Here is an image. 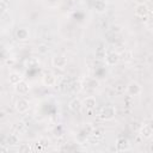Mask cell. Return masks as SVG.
Wrapping results in <instances>:
<instances>
[{
	"label": "cell",
	"mask_w": 153,
	"mask_h": 153,
	"mask_svg": "<svg viewBox=\"0 0 153 153\" xmlns=\"http://www.w3.org/2000/svg\"><path fill=\"white\" fill-rule=\"evenodd\" d=\"M115 116H116V109H115V106H112V105H106V106H104V108L100 110L99 115H98V117H99L102 121H111V120L115 118Z\"/></svg>",
	"instance_id": "obj_1"
},
{
	"label": "cell",
	"mask_w": 153,
	"mask_h": 153,
	"mask_svg": "<svg viewBox=\"0 0 153 153\" xmlns=\"http://www.w3.org/2000/svg\"><path fill=\"white\" fill-rule=\"evenodd\" d=\"M68 63V59L66 55H55L51 57V66L55 69H63Z\"/></svg>",
	"instance_id": "obj_2"
},
{
	"label": "cell",
	"mask_w": 153,
	"mask_h": 153,
	"mask_svg": "<svg viewBox=\"0 0 153 153\" xmlns=\"http://www.w3.org/2000/svg\"><path fill=\"white\" fill-rule=\"evenodd\" d=\"M134 14L137 18H142V19H147V16L149 14V7L148 5L145 4H136L135 8H134Z\"/></svg>",
	"instance_id": "obj_3"
},
{
	"label": "cell",
	"mask_w": 153,
	"mask_h": 153,
	"mask_svg": "<svg viewBox=\"0 0 153 153\" xmlns=\"http://www.w3.org/2000/svg\"><path fill=\"white\" fill-rule=\"evenodd\" d=\"M14 108H16L17 112H19V114H26V112L30 110V103H29V100H26L25 98L20 97V98H18V99L16 100Z\"/></svg>",
	"instance_id": "obj_4"
},
{
	"label": "cell",
	"mask_w": 153,
	"mask_h": 153,
	"mask_svg": "<svg viewBox=\"0 0 153 153\" xmlns=\"http://www.w3.org/2000/svg\"><path fill=\"white\" fill-rule=\"evenodd\" d=\"M126 92L130 96V97H135V96H139L141 92H142V88L140 86L139 82L136 81H130L127 86H126Z\"/></svg>",
	"instance_id": "obj_5"
},
{
	"label": "cell",
	"mask_w": 153,
	"mask_h": 153,
	"mask_svg": "<svg viewBox=\"0 0 153 153\" xmlns=\"http://www.w3.org/2000/svg\"><path fill=\"white\" fill-rule=\"evenodd\" d=\"M121 60V56L118 53H115V51H109L106 53L105 57H104V62L106 66H116Z\"/></svg>",
	"instance_id": "obj_6"
},
{
	"label": "cell",
	"mask_w": 153,
	"mask_h": 153,
	"mask_svg": "<svg viewBox=\"0 0 153 153\" xmlns=\"http://www.w3.org/2000/svg\"><path fill=\"white\" fill-rule=\"evenodd\" d=\"M139 135L143 140H148L153 136V128L151 124H142L139 129Z\"/></svg>",
	"instance_id": "obj_7"
},
{
	"label": "cell",
	"mask_w": 153,
	"mask_h": 153,
	"mask_svg": "<svg viewBox=\"0 0 153 153\" xmlns=\"http://www.w3.org/2000/svg\"><path fill=\"white\" fill-rule=\"evenodd\" d=\"M57 82L56 76L53 73H44L42 76V84L47 87H54Z\"/></svg>",
	"instance_id": "obj_8"
},
{
	"label": "cell",
	"mask_w": 153,
	"mask_h": 153,
	"mask_svg": "<svg viewBox=\"0 0 153 153\" xmlns=\"http://www.w3.org/2000/svg\"><path fill=\"white\" fill-rule=\"evenodd\" d=\"M130 149L129 140L126 137H118L116 141V151L117 152H127Z\"/></svg>",
	"instance_id": "obj_9"
},
{
	"label": "cell",
	"mask_w": 153,
	"mask_h": 153,
	"mask_svg": "<svg viewBox=\"0 0 153 153\" xmlns=\"http://www.w3.org/2000/svg\"><path fill=\"white\" fill-rule=\"evenodd\" d=\"M81 102H82V108H85L86 110H93L97 106V99L93 96H87Z\"/></svg>",
	"instance_id": "obj_10"
},
{
	"label": "cell",
	"mask_w": 153,
	"mask_h": 153,
	"mask_svg": "<svg viewBox=\"0 0 153 153\" xmlns=\"http://www.w3.org/2000/svg\"><path fill=\"white\" fill-rule=\"evenodd\" d=\"M14 90H16V92H17L18 94H20V96H25V94L29 93V91H30V86H29V84H27L26 81L22 80V81H19L17 85H14Z\"/></svg>",
	"instance_id": "obj_11"
},
{
	"label": "cell",
	"mask_w": 153,
	"mask_h": 153,
	"mask_svg": "<svg viewBox=\"0 0 153 153\" xmlns=\"http://www.w3.org/2000/svg\"><path fill=\"white\" fill-rule=\"evenodd\" d=\"M14 35H16V38L19 42H25V41H27L30 38V32H29V30L26 27H19V29H17V31H16Z\"/></svg>",
	"instance_id": "obj_12"
},
{
	"label": "cell",
	"mask_w": 153,
	"mask_h": 153,
	"mask_svg": "<svg viewBox=\"0 0 153 153\" xmlns=\"http://www.w3.org/2000/svg\"><path fill=\"white\" fill-rule=\"evenodd\" d=\"M68 109L72 112H80L82 109V102L79 98H73L69 103H68Z\"/></svg>",
	"instance_id": "obj_13"
},
{
	"label": "cell",
	"mask_w": 153,
	"mask_h": 153,
	"mask_svg": "<svg viewBox=\"0 0 153 153\" xmlns=\"http://www.w3.org/2000/svg\"><path fill=\"white\" fill-rule=\"evenodd\" d=\"M93 8L97 13H104L108 8V2L106 0H96L94 4H93Z\"/></svg>",
	"instance_id": "obj_14"
},
{
	"label": "cell",
	"mask_w": 153,
	"mask_h": 153,
	"mask_svg": "<svg viewBox=\"0 0 153 153\" xmlns=\"http://www.w3.org/2000/svg\"><path fill=\"white\" fill-rule=\"evenodd\" d=\"M23 80V75L19 73V72H11L10 74H8V81H10V84L11 85H17L19 81H22Z\"/></svg>",
	"instance_id": "obj_15"
},
{
	"label": "cell",
	"mask_w": 153,
	"mask_h": 153,
	"mask_svg": "<svg viewBox=\"0 0 153 153\" xmlns=\"http://www.w3.org/2000/svg\"><path fill=\"white\" fill-rule=\"evenodd\" d=\"M99 86V81L94 78H87L85 80V87L87 88H97Z\"/></svg>",
	"instance_id": "obj_16"
},
{
	"label": "cell",
	"mask_w": 153,
	"mask_h": 153,
	"mask_svg": "<svg viewBox=\"0 0 153 153\" xmlns=\"http://www.w3.org/2000/svg\"><path fill=\"white\" fill-rule=\"evenodd\" d=\"M51 131H53V135H54L55 137H62V136L65 135V128H63L61 124L55 126Z\"/></svg>",
	"instance_id": "obj_17"
},
{
	"label": "cell",
	"mask_w": 153,
	"mask_h": 153,
	"mask_svg": "<svg viewBox=\"0 0 153 153\" xmlns=\"http://www.w3.org/2000/svg\"><path fill=\"white\" fill-rule=\"evenodd\" d=\"M106 53H108L106 49H105L103 45H99V47L96 49V57H97L98 60H104Z\"/></svg>",
	"instance_id": "obj_18"
},
{
	"label": "cell",
	"mask_w": 153,
	"mask_h": 153,
	"mask_svg": "<svg viewBox=\"0 0 153 153\" xmlns=\"http://www.w3.org/2000/svg\"><path fill=\"white\" fill-rule=\"evenodd\" d=\"M48 51H49V47L45 43H41V44L37 45V53L39 55H45Z\"/></svg>",
	"instance_id": "obj_19"
},
{
	"label": "cell",
	"mask_w": 153,
	"mask_h": 153,
	"mask_svg": "<svg viewBox=\"0 0 153 153\" xmlns=\"http://www.w3.org/2000/svg\"><path fill=\"white\" fill-rule=\"evenodd\" d=\"M7 145H11V146H14V145H18L19 143V139L16 134H11L8 137H7Z\"/></svg>",
	"instance_id": "obj_20"
},
{
	"label": "cell",
	"mask_w": 153,
	"mask_h": 153,
	"mask_svg": "<svg viewBox=\"0 0 153 153\" xmlns=\"http://www.w3.org/2000/svg\"><path fill=\"white\" fill-rule=\"evenodd\" d=\"M8 10V4L5 0H0V16L5 14Z\"/></svg>",
	"instance_id": "obj_21"
},
{
	"label": "cell",
	"mask_w": 153,
	"mask_h": 153,
	"mask_svg": "<svg viewBox=\"0 0 153 153\" xmlns=\"http://www.w3.org/2000/svg\"><path fill=\"white\" fill-rule=\"evenodd\" d=\"M32 148L29 146V145H26V143H22V145H19V148H18V151L20 152V153H29L30 151H31Z\"/></svg>",
	"instance_id": "obj_22"
},
{
	"label": "cell",
	"mask_w": 153,
	"mask_h": 153,
	"mask_svg": "<svg viewBox=\"0 0 153 153\" xmlns=\"http://www.w3.org/2000/svg\"><path fill=\"white\" fill-rule=\"evenodd\" d=\"M38 143H41V146H42V147H45V146H49L50 140H49L47 136H42V137H39V139H38Z\"/></svg>",
	"instance_id": "obj_23"
},
{
	"label": "cell",
	"mask_w": 153,
	"mask_h": 153,
	"mask_svg": "<svg viewBox=\"0 0 153 153\" xmlns=\"http://www.w3.org/2000/svg\"><path fill=\"white\" fill-rule=\"evenodd\" d=\"M90 134H91V136L94 137V139H100V137H102V130H100V129H93Z\"/></svg>",
	"instance_id": "obj_24"
},
{
	"label": "cell",
	"mask_w": 153,
	"mask_h": 153,
	"mask_svg": "<svg viewBox=\"0 0 153 153\" xmlns=\"http://www.w3.org/2000/svg\"><path fill=\"white\" fill-rule=\"evenodd\" d=\"M115 92H117V93H123V92H126V85H123V84L116 85V86H115Z\"/></svg>",
	"instance_id": "obj_25"
},
{
	"label": "cell",
	"mask_w": 153,
	"mask_h": 153,
	"mask_svg": "<svg viewBox=\"0 0 153 153\" xmlns=\"http://www.w3.org/2000/svg\"><path fill=\"white\" fill-rule=\"evenodd\" d=\"M112 32H121V26H118V25H116V26H112V30H111Z\"/></svg>",
	"instance_id": "obj_26"
},
{
	"label": "cell",
	"mask_w": 153,
	"mask_h": 153,
	"mask_svg": "<svg viewBox=\"0 0 153 153\" xmlns=\"http://www.w3.org/2000/svg\"><path fill=\"white\" fill-rule=\"evenodd\" d=\"M147 151H148V153H152L153 152V142H149L148 143V149Z\"/></svg>",
	"instance_id": "obj_27"
},
{
	"label": "cell",
	"mask_w": 153,
	"mask_h": 153,
	"mask_svg": "<svg viewBox=\"0 0 153 153\" xmlns=\"http://www.w3.org/2000/svg\"><path fill=\"white\" fill-rule=\"evenodd\" d=\"M13 63H14V60H8V59L6 60V65L7 66H12Z\"/></svg>",
	"instance_id": "obj_28"
},
{
	"label": "cell",
	"mask_w": 153,
	"mask_h": 153,
	"mask_svg": "<svg viewBox=\"0 0 153 153\" xmlns=\"http://www.w3.org/2000/svg\"><path fill=\"white\" fill-rule=\"evenodd\" d=\"M134 1H135L136 4H145L147 0H134Z\"/></svg>",
	"instance_id": "obj_29"
},
{
	"label": "cell",
	"mask_w": 153,
	"mask_h": 153,
	"mask_svg": "<svg viewBox=\"0 0 153 153\" xmlns=\"http://www.w3.org/2000/svg\"><path fill=\"white\" fill-rule=\"evenodd\" d=\"M6 151H7L6 147H1V146H0V152H6Z\"/></svg>",
	"instance_id": "obj_30"
}]
</instances>
